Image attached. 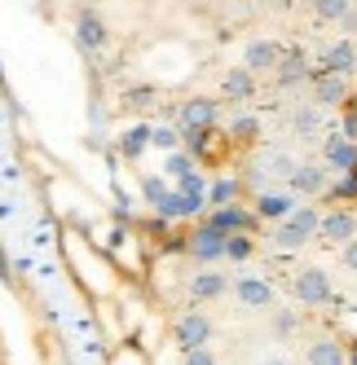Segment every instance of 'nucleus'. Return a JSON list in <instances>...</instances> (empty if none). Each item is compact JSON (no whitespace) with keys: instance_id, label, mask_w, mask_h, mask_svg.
Segmentation results:
<instances>
[{"instance_id":"f257e3e1","label":"nucleus","mask_w":357,"mask_h":365,"mask_svg":"<svg viewBox=\"0 0 357 365\" xmlns=\"http://www.w3.org/2000/svg\"><path fill=\"white\" fill-rule=\"evenodd\" d=\"M318 229H322V212L313 202H300L291 216H283L273 225V247L278 251H300L309 238H318Z\"/></svg>"},{"instance_id":"f03ea898","label":"nucleus","mask_w":357,"mask_h":365,"mask_svg":"<svg viewBox=\"0 0 357 365\" xmlns=\"http://www.w3.org/2000/svg\"><path fill=\"white\" fill-rule=\"evenodd\" d=\"M291 295H296L304 308H318V304H331V295H336V286H331L326 269H318V264H304V269H296V277H291Z\"/></svg>"},{"instance_id":"7ed1b4c3","label":"nucleus","mask_w":357,"mask_h":365,"mask_svg":"<svg viewBox=\"0 0 357 365\" xmlns=\"http://www.w3.org/2000/svg\"><path fill=\"white\" fill-rule=\"evenodd\" d=\"M172 339L181 344V352H190V348H208L212 344V317L208 312H181V317L172 322Z\"/></svg>"},{"instance_id":"20e7f679","label":"nucleus","mask_w":357,"mask_h":365,"mask_svg":"<svg viewBox=\"0 0 357 365\" xmlns=\"http://www.w3.org/2000/svg\"><path fill=\"white\" fill-rule=\"evenodd\" d=\"M234 299H238V308L243 312H273V286L265 282V277H238L234 282Z\"/></svg>"},{"instance_id":"39448f33","label":"nucleus","mask_w":357,"mask_h":365,"mask_svg":"<svg viewBox=\"0 0 357 365\" xmlns=\"http://www.w3.org/2000/svg\"><path fill=\"white\" fill-rule=\"evenodd\" d=\"M318 238L331 242V247H344L348 238H357V212H348V207H336V212H322V229Z\"/></svg>"},{"instance_id":"423d86ee","label":"nucleus","mask_w":357,"mask_h":365,"mask_svg":"<svg viewBox=\"0 0 357 365\" xmlns=\"http://www.w3.org/2000/svg\"><path fill=\"white\" fill-rule=\"evenodd\" d=\"M75 40H80L84 53H101V48L111 44V31H106V22H101L93 9H80L75 14Z\"/></svg>"},{"instance_id":"0eeeda50","label":"nucleus","mask_w":357,"mask_h":365,"mask_svg":"<svg viewBox=\"0 0 357 365\" xmlns=\"http://www.w3.org/2000/svg\"><path fill=\"white\" fill-rule=\"evenodd\" d=\"M322 159L336 172H357V141H353V133H331L322 141Z\"/></svg>"},{"instance_id":"6e6552de","label":"nucleus","mask_w":357,"mask_h":365,"mask_svg":"<svg viewBox=\"0 0 357 365\" xmlns=\"http://www.w3.org/2000/svg\"><path fill=\"white\" fill-rule=\"evenodd\" d=\"M278 62H283V44L278 40H247L243 48V66L247 71H278Z\"/></svg>"},{"instance_id":"1a4fd4ad","label":"nucleus","mask_w":357,"mask_h":365,"mask_svg":"<svg viewBox=\"0 0 357 365\" xmlns=\"http://www.w3.org/2000/svg\"><path fill=\"white\" fill-rule=\"evenodd\" d=\"M304 365H348V352L336 334H318V339H309V348H304Z\"/></svg>"},{"instance_id":"9d476101","label":"nucleus","mask_w":357,"mask_h":365,"mask_svg":"<svg viewBox=\"0 0 357 365\" xmlns=\"http://www.w3.org/2000/svg\"><path fill=\"white\" fill-rule=\"evenodd\" d=\"M225 233H221V225L216 229H198L194 238H190V255L198 259V264H216V259H225Z\"/></svg>"},{"instance_id":"9b49d317","label":"nucleus","mask_w":357,"mask_h":365,"mask_svg":"<svg viewBox=\"0 0 357 365\" xmlns=\"http://www.w3.org/2000/svg\"><path fill=\"white\" fill-rule=\"evenodd\" d=\"M344 80H348V75H336V71L322 66L313 75V101H318V106H340V101L348 97V84Z\"/></svg>"},{"instance_id":"f8f14e48","label":"nucleus","mask_w":357,"mask_h":365,"mask_svg":"<svg viewBox=\"0 0 357 365\" xmlns=\"http://www.w3.org/2000/svg\"><path fill=\"white\" fill-rule=\"evenodd\" d=\"M287 185L296 194H304V198H318V194H326V168H318V163H296V172L287 176Z\"/></svg>"},{"instance_id":"ddd939ff","label":"nucleus","mask_w":357,"mask_h":365,"mask_svg":"<svg viewBox=\"0 0 357 365\" xmlns=\"http://www.w3.org/2000/svg\"><path fill=\"white\" fill-rule=\"evenodd\" d=\"M221 97H229V101H247V97H256V71H247V66H229V71H225V80H221Z\"/></svg>"},{"instance_id":"4468645a","label":"nucleus","mask_w":357,"mask_h":365,"mask_svg":"<svg viewBox=\"0 0 357 365\" xmlns=\"http://www.w3.org/2000/svg\"><path fill=\"white\" fill-rule=\"evenodd\" d=\"M322 66H326V71H336V75H353V66H357V48H353V40L331 44L326 53H322Z\"/></svg>"},{"instance_id":"2eb2a0df","label":"nucleus","mask_w":357,"mask_h":365,"mask_svg":"<svg viewBox=\"0 0 357 365\" xmlns=\"http://www.w3.org/2000/svg\"><path fill=\"white\" fill-rule=\"evenodd\" d=\"M181 119L194 128V133H208V128L216 123V106H212L208 97H194V101H186V106H181Z\"/></svg>"},{"instance_id":"dca6fc26","label":"nucleus","mask_w":357,"mask_h":365,"mask_svg":"<svg viewBox=\"0 0 357 365\" xmlns=\"http://www.w3.org/2000/svg\"><path fill=\"white\" fill-rule=\"evenodd\" d=\"M278 84L283 88H296L300 80H309V62H304V53H283V62H278Z\"/></svg>"},{"instance_id":"f3484780","label":"nucleus","mask_w":357,"mask_h":365,"mask_svg":"<svg viewBox=\"0 0 357 365\" xmlns=\"http://www.w3.org/2000/svg\"><path fill=\"white\" fill-rule=\"evenodd\" d=\"M291 212H296V198L291 194H261L256 198V216H265V220H283Z\"/></svg>"},{"instance_id":"a211bd4d","label":"nucleus","mask_w":357,"mask_h":365,"mask_svg":"<svg viewBox=\"0 0 357 365\" xmlns=\"http://www.w3.org/2000/svg\"><path fill=\"white\" fill-rule=\"evenodd\" d=\"M225 291H229L225 273H194V282H190V295L194 299H221Z\"/></svg>"},{"instance_id":"6ab92c4d","label":"nucleus","mask_w":357,"mask_h":365,"mask_svg":"<svg viewBox=\"0 0 357 365\" xmlns=\"http://www.w3.org/2000/svg\"><path fill=\"white\" fill-rule=\"evenodd\" d=\"M291 128H296L300 137H309V133H318V128H322V115H318V101H313V106H300V110H291Z\"/></svg>"},{"instance_id":"aec40b11","label":"nucleus","mask_w":357,"mask_h":365,"mask_svg":"<svg viewBox=\"0 0 357 365\" xmlns=\"http://www.w3.org/2000/svg\"><path fill=\"white\" fill-rule=\"evenodd\" d=\"M348 9H353V0H313V14L322 22H344Z\"/></svg>"},{"instance_id":"412c9836","label":"nucleus","mask_w":357,"mask_h":365,"mask_svg":"<svg viewBox=\"0 0 357 365\" xmlns=\"http://www.w3.org/2000/svg\"><path fill=\"white\" fill-rule=\"evenodd\" d=\"M296 326H300V322H296V312L273 304V334H283V339H287V334H296Z\"/></svg>"},{"instance_id":"4be33fe9","label":"nucleus","mask_w":357,"mask_h":365,"mask_svg":"<svg viewBox=\"0 0 357 365\" xmlns=\"http://www.w3.org/2000/svg\"><path fill=\"white\" fill-rule=\"evenodd\" d=\"M229 133H234L238 141H251V137L261 133V123L256 119H234V123H229Z\"/></svg>"},{"instance_id":"5701e85b","label":"nucleus","mask_w":357,"mask_h":365,"mask_svg":"<svg viewBox=\"0 0 357 365\" xmlns=\"http://www.w3.org/2000/svg\"><path fill=\"white\" fill-rule=\"evenodd\" d=\"M225 255H229V259H247V255H251V242L243 238V233H234V238L225 242Z\"/></svg>"},{"instance_id":"b1692460","label":"nucleus","mask_w":357,"mask_h":365,"mask_svg":"<svg viewBox=\"0 0 357 365\" xmlns=\"http://www.w3.org/2000/svg\"><path fill=\"white\" fill-rule=\"evenodd\" d=\"M186 365H216V356H212L208 348H190V352H186Z\"/></svg>"},{"instance_id":"393cba45","label":"nucleus","mask_w":357,"mask_h":365,"mask_svg":"<svg viewBox=\"0 0 357 365\" xmlns=\"http://www.w3.org/2000/svg\"><path fill=\"white\" fill-rule=\"evenodd\" d=\"M340 255H344V269H348V273H357V238H348V242L340 247Z\"/></svg>"},{"instance_id":"a878e982","label":"nucleus","mask_w":357,"mask_h":365,"mask_svg":"<svg viewBox=\"0 0 357 365\" xmlns=\"http://www.w3.org/2000/svg\"><path fill=\"white\" fill-rule=\"evenodd\" d=\"M340 27H344V31H357V5L344 14V22H340Z\"/></svg>"},{"instance_id":"bb28decb","label":"nucleus","mask_w":357,"mask_h":365,"mask_svg":"<svg viewBox=\"0 0 357 365\" xmlns=\"http://www.w3.org/2000/svg\"><path fill=\"white\" fill-rule=\"evenodd\" d=\"M256 365H291L287 356H265V361H256Z\"/></svg>"}]
</instances>
